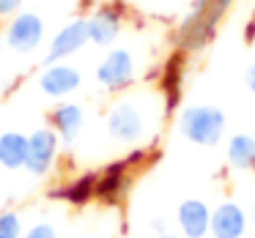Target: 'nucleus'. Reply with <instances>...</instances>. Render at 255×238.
<instances>
[{
    "mask_svg": "<svg viewBox=\"0 0 255 238\" xmlns=\"http://www.w3.org/2000/svg\"><path fill=\"white\" fill-rule=\"evenodd\" d=\"M25 161H28V134L0 132V167L25 170Z\"/></svg>",
    "mask_w": 255,
    "mask_h": 238,
    "instance_id": "nucleus-13",
    "label": "nucleus"
},
{
    "mask_svg": "<svg viewBox=\"0 0 255 238\" xmlns=\"http://www.w3.org/2000/svg\"><path fill=\"white\" fill-rule=\"evenodd\" d=\"M22 219L17 211H3L0 214V238H22Z\"/></svg>",
    "mask_w": 255,
    "mask_h": 238,
    "instance_id": "nucleus-18",
    "label": "nucleus"
},
{
    "mask_svg": "<svg viewBox=\"0 0 255 238\" xmlns=\"http://www.w3.org/2000/svg\"><path fill=\"white\" fill-rule=\"evenodd\" d=\"M107 134L118 143H137L148 132V118L140 101L134 99H121L110 107L107 112Z\"/></svg>",
    "mask_w": 255,
    "mask_h": 238,
    "instance_id": "nucleus-3",
    "label": "nucleus"
},
{
    "mask_svg": "<svg viewBox=\"0 0 255 238\" xmlns=\"http://www.w3.org/2000/svg\"><path fill=\"white\" fill-rule=\"evenodd\" d=\"M233 0H192L187 17L181 19L176 33V44L181 52H200L217 36L225 11Z\"/></svg>",
    "mask_w": 255,
    "mask_h": 238,
    "instance_id": "nucleus-1",
    "label": "nucleus"
},
{
    "mask_svg": "<svg viewBox=\"0 0 255 238\" xmlns=\"http://www.w3.org/2000/svg\"><path fill=\"white\" fill-rule=\"evenodd\" d=\"M58 151H61V137L55 134V129L52 126L36 129L33 134H28V161H25V170L30 175H47L58 159Z\"/></svg>",
    "mask_w": 255,
    "mask_h": 238,
    "instance_id": "nucleus-6",
    "label": "nucleus"
},
{
    "mask_svg": "<svg viewBox=\"0 0 255 238\" xmlns=\"http://www.w3.org/2000/svg\"><path fill=\"white\" fill-rule=\"evenodd\" d=\"M250 216H253V222H255V203H250Z\"/></svg>",
    "mask_w": 255,
    "mask_h": 238,
    "instance_id": "nucleus-25",
    "label": "nucleus"
},
{
    "mask_svg": "<svg viewBox=\"0 0 255 238\" xmlns=\"http://www.w3.org/2000/svg\"><path fill=\"white\" fill-rule=\"evenodd\" d=\"M22 238H58V233H55V227H52L50 222H36L30 230H25Z\"/></svg>",
    "mask_w": 255,
    "mask_h": 238,
    "instance_id": "nucleus-19",
    "label": "nucleus"
},
{
    "mask_svg": "<svg viewBox=\"0 0 255 238\" xmlns=\"http://www.w3.org/2000/svg\"><path fill=\"white\" fill-rule=\"evenodd\" d=\"M8 50L19 52V55H28V52L39 50V44L44 41V19L36 11H19L8 19L6 33H3Z\"/></svg>",
    "mask_w": 255,
    "mask_h": 238,
    "instance_id": "nucleus-5",
    "label": "nucleus"
},
{
    "mask_svg": "<svg viewBox=\"0 0 255 238\" xmlns=\"http://www.w3.org/2000/svg\"><path fill=\"white\" fill-rule=\"evenodd\" d=\"M176 222L184 238H206L209 236V225H211V211L203 200L189 197L178 205Z\"/></svg>",
    "mask_w": 255,
    "mask_h": 238,
    "instance_id": "nucleus-11",
    "label": "nucleus"
},
{
    "mask_svg": "<svg viewBox=\"0 0 255 238\" xmlns=\"http://www.w3.org/2000/svg\"><path fill=\"white\" fill-rule=\"evenodd\" d=\"M88 22V41L96 47H113L124 28V6L121 3H105L96 6L85 17Z\"/></svg>",
    "mask_w": 255,
    "mask_h": 238,
    "instance_id": "nucleus-7",
    "label": "nucleus"
},
{
    "mask_svg": "<svg viewBox=\"0 0 255 238\" xmlns=\"http://www.w3.org/2000/svg\"><path fill=\"white\" fill-rule=\"evenodd\" d=\"M25 0H0V17H14V14L22 11Z\"/></svg>",
    "mask_w": 255,
    "mask_h": 238,
    "instance_id": "nucleus-20",
    "label": "nucleus"
},
{
    "mask_svg": "<svg viewBox=\"0 0 255 238\" xmlns=\"http://www.w3.org/2000/svg\"><path fill=\"white\" fill-rule=\"evenodd\" d=\"M3 47H6V41L0 39V58H3Z\"/></svg>",
    "mask_w": 255,
    "mask_h": 238,
    "instance_id": "nucleus-26",
    "label": "nucleus"
},
{
    "mask_svg": "<svg viewBox=\"0 0 255 238\" xmlns=\"http://www.w3.org/2000/svg\"><path fill=\"white\" fill-rule=\"evenodd\" d=\"M228 118L220 107L214 104H189L178 112V132L184 140L200 148H214L220 145L222 134H225Z\"/></svg>",
    "mask_w": 255,
    "mask_h": 238,
    "instance_id": "nucleus-2",
    "label": "nucleus"
},
{
    "mask_svg": "<svg viewBox=\"0 0 255 238\" xmlns=\"http://www.w3.org/2000/svg\"><path fill=\"white\" fill-rule=\"evenodd\" d=\"M137 77V63L127 47H113L96 66V82L110 93H121Z\"/></svg>",
    "mask_w": 255,
    "mask_h": 238,
    "instance_id": "nucleus-4",
    "label": "nucleus"
},
{
    "mask_svg": "<svg viewBox=\"0 0 255 238\" xmlns=\"http://www.w3.org/2000/svg\"><path fill=\"white\" fill-rule=\"evenodd\" d=\"M94 194H96V175H80L74 183L58 189L55 197H63L66 203H72V205H83V203H88Z\"/></svg>",
    "mask_w": 255,
    "mask_h": 238,
    "instance_id": "nucleus-16",
    "label": "nucleus"
},
{
    "mask_svg": "<svg viewBox=\"0 0 255 238\" xmlns=\"http://www.w3.org/2000/svg\"><path fill=\"white\" fill-rule=\"evenodd\" d=\"M156 238H184V236H173V233H159Z\"/></svg>",
    "mask_w": 255,
    "mask_h": 238,
    "instance_id": "nucleus-24",
    "label": "nucleus"
},
{
    "mask_svg": "<svg viewBox=\"0 0 255 238\" xmlns=\"http://www.w3.org/2000/svg\"><path fill=\"white\" fill-rule=\"evenodd\" d=\"M83 85V74H80L77 66L66 61H58V63H44L39 74V88L44 96L50 99H66L72 96L74 90Z\"/></svg>",
    "mask_w": 255,
    "mask_h": 238,
    "instance_id": "nucleus-8",
    "label": "nucleus"
},
{
    "mask_svg": "<svg viewBox=\"0 0 255 238\" xmlns=\"http://www.w3.org/2000/svg\"><path fill=\"white\" fill-rule=\"evenodd\" d=\"M85 44H88V22H85V17H77V19H72V22H66L55 36H52L44 63L66 61V58L77 55Z\"/></svg>",
    "mask_w": 255,
    "mask_h": 238,
    "instance_id": "nucleus-9",
    "label": "nucleus"
},
{
    "mask_svg": "<svg viewBox=\"0 0 255 238\" xmlns=\"http://www.w3.org/2000/svg\"><path fill=\"white\" fill-rule=\"evenodd\" d=\"M85 123V112L80 104H72V101H63V104L52 107L50 112V126L55 129V134L61 137V143H74L83 132Z\"/></svg>",
    "mask_w": 255,
    "mask_h": 238,
    "instance_id": "nucleus-12",
    "label": "nucleus"
},
{
    "mask_svg": "<svg viewBox=\"0 0 255 238\" xmlns=\"http://www.w3.org/2000/svg\"><path fill=\"white\" fill-rule=\"evenodd\" d=\"M228 164L236 167V170H255V137L253 134H233L231 143L225 148Z\"/></svg>",
    "mask_w": 255,
    "mask_h": 238,
    "instance_id": "nucleus-15",
    "label": "nucleus"
},
{
    "mask_svg": "<svg viewBox=\"0 0 255 238\" xmlns=\"http://www.w3.org/2000/svg\"><path fill=\"white\" fill-rule=\"evenodd\" d=\"M151 227H154L156 233H165V222H162V219H154V222H151Z\"/></svg>",
    "mask_w": 255,
    "mask_h": 238,
    "instance_id": "nucleus-23",
    "label": "nucleus"
},
{
    "mask_svg": "<svg viewBox=\"0 0 255 238\" xmlns=\"http://www.w3.org/2000/svg\"><path fill=\"white\" fill-rule=\"evenodd\" d=\"M244 82H247V88L255 93V63H253V66H247V72H244Z\"/></svg>",
    "mask_w": 255,
    "mask_h": 238,
    "instance_id": "nucleus-21",
    "label": "nucleus"
},
{
    "mask_svg": "<svg viewBox=\"0 0 255 238\" xmlns=\"http://www.w3.org/2000/svg\"><path fill=\"white\" fill-rule=\"evenodd\" d=\"M244 230H247V211L239 203L225 200L211 211V238H242Z\"/></svg>",
    "mask_w": 255,
    "mask_h": 238,
    "instance_id": "nucleus-10",
    "label": "nucleus"
},
{
    "mask_svg": "<svg viewBox=\"0 0 255 238\" xmlns=\"http://www.w3.org/2000/svg\"><path fill=\"white\" fill-rule=\"evenodd\" d=\"M127 161H118V164L107 167L105 175L96 178V197L107 200V203H116L124 192H127Z\"/></svg>",
    "mask_w": 255,
    "mask_h": 238,
    "instance_id": "nucleus-14",
    "label": "nucleus"
},
{
    "mask_svg": "<svg viewBox=\"0 0 255 238\" xmlns=\"http://www.w3.org/2000/svg\"><path fill=\"white\" fill-rule=\"evenodd\" d=\"M244 41H247V44H250V41H255V19H250L247 28H244Z\"/></svg>",
    "mask_w": 255,
    "mask_h": 238,
    "instance_id": "nucleus-22",
    "label": "nucleus"
},
{
    "mask_svg": "<svg viewBox=\"0 0 255 238\" xmlns=\"http://www.w3.org/2000/svg\"><path fill=\"white\" fill-rule=\"evenodd\" d=\"M181 63H184V52L178 50L170 61L165 63V77H162V85L167 90V107H176L178 93H181Z\"/></svg>",
    "mask_w": 255,
    "mask_h": 238,
    "instance_id": "nucleus-17",
    "label": "nucleus"
}]
</instances>
